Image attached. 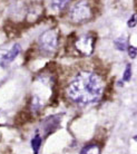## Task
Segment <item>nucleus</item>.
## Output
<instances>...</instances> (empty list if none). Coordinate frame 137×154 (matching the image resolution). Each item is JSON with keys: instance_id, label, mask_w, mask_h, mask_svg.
Instances as JSON below:
<instances>
[{"instance_id": "ddd939ff", "label": "nucleus", "mask_w": 137, "mask_h": 154, "mask_svg": "<svg viewBox=\"0 0 137 154\" xmlns=\"http://www.w3.org/2000/svg\"><path fill=\"white\" fill-rule=\"evenodd\" d=\"M137 26V14H133L129 17V19L127 20V27L128 28H135Z\"/></svg>"}, {"instance_id": "f03ea898", "label": "nucleus", "mask_w": 137, "mask_h": 154, "mask_svg": "<svg viewBox=\"0 0 137 154\" xmlns=\"http://www.w3.org/2000/svg\"><path fill=\"white\" fill-rule=\"evenodd\" d=\"M93 7L89 0H77L68 10L69 21L75 25H81L93 18Z\"/></svg>"}, {"instance_id": "1a4fd4ad", "label": "nucleus", "mask_w": 137, "mask_h": 154, "mask_svg": "<svg viewBox=\"0 0 137 154\" xmlns=\"http://www.w3.org/2000/svg\"><path fill=\"white\" fill-rule=\"evenodd\" d=\"M42 106H44L42 100H40L38 96H35L34 98H32V100H31V106H30L32 113H34V114L39 113V111L42 108Z\"/></svg>"}, {"instance_id": "f257e3e1", "label": "nucleus", "mask_w": 137, "mask_h": 154, "mask_svg": "<svg viewBox=\"0 0 137 154\" xmlns=\"http://www.w3.org/2000/svg\"><path fill=\"white\" fill-rule=\"evenodd\" d=\"M104 93V82L95 72L80 70L69 83L67 96L79 106H88L97 103Z\"/></svg>"}, {"instance_id": "9d476101", "label": "nucleus", "mask_w": 137, "mask_h": 154, "mask_svg": "<svg viewBox=\"0 0 137 154\" xmlns=\"http://www.w3.org/2000/svg\"><path fill=\"white\" fill-rule=\"evenodd\" d=\"M31 146H32V150H34L35 154H38L39 149L41 146V137L40 135H36L32 141H31Z\"/></svg>"}, {"instance_id": "423d86ee", "label": "nucleus", "mask_w": 137, "mask_h": 154, "mask_svg": "<svg viewBox=\"0 0 137 154\" xmlns=\"http://www.w3.org/2000/svg\"><path fill=\"white\" fill-rule=\"evenodd\" d=\"M59 123H60V117H58V116H51L49 119H47L45 122V125H44L45 132L46 133H50V132L55 131L56 127L59 125Z\"/></svg>"}, {"instance_id": "6e6552de", "label": "nucleus", "mask_w": 137, "mask_h": 154, "mask_svg": "<svg viewBox=\"0 0 137 154\" xmlns=\"http://www.w3.org/2000/svg\"><path fill=\"white\" fill-rule=\"evenodd\" d=\"M114 45H115V48L117 50H119V51H125L128 48V40H127V38H126L125 36H120V37L115 39Z\"/></svg>"}, {"instance_id": "4468645a", "label": "nucleus", "mask_w": 137, "mask_h": 154, "mask_svg": "<svg viewBox=\"0 0 137 154\" xmlns=\"http://www.w3.org/2000/svg\"><path fill=\"white\" fill-rule=\"evenodd\" d=\"M127 53H128V56L132 59H135L137 57V48L134 46H128L127 48Z\"/></svg>"}, {"instance_id": "9b49d317", "label": "nucleus", "mask_w": 137, "mask_h": 154, "mask_svg": "<svg viewBox=\"0 0 137 154\" xmlns=\"http://www.w3.org/2000/svg\"><path fill=\"white\" fill-rule=\"evenodd\" d=\"M99 147L98 145H95V144H91V145H88L81 151V154H99Z\"/></svg>"}, {"instance_id": "39448f33", "label": "nucleus", "mask_w": 137, "mask_h": 154, "mask_svg": "<svg viewBox=\"0 0 137 154\" xmlns=\"http://www.w3.org/2000/svg\"><path fill=\"white\" fill-rule=\"evenodd\" d=\"M21 53V46L19 44L12 45L10 49L6 50L4 54L0 55V64L1 65H8L11 62H14L16 58L18 57V55Z\"/></svg>"}, {"instance_id": "f8f14e48", "label": "nucleus", "mask_w": 137, "mask_h": 154, "mask_svg": "<svg viewBox=\"0 0 137 154\" xmlns=\"http://www.w3.org/2000/svg\"><path fill=\"white\" fill-rule=\"evenodd\" d=\"M130 78H132V65H130V64H127L125 70H124V74H123V81L129 82Z\"/></svg>"}, {"instance_id": "7ed1b4c3", "label": "nucleus", "mask_w": 137, "mask_h": 154, "mask_svg": "<svg viewBox=\"0 0 137 154\" xmlns=\"http://www.w3.org/2000/svg\"><path fill=\"white\" fill-rule=\"evenodd\" d=\"M58 44H59V35L57 29L55 28H49L39 36V48L45 54H53L57 49Z\"/></svg>"}, {"instance_id": "20e7f679", "label": "nucleus", "mask_w": 137, "mask_h": 154, "mask_svg": "<svg viewBox=\"0 0 137 154\" xmlns=\"http://www.w3.org/2000/svg\"><path fill=\"white\" fill-rule=\"evenodd\" d=\"M95 37L91 34H84L78 36L74 42V46L79 54L84 56H90L95 50Z\"/></svg>"}, {"instance_id": "2eb2a0df", "label": "nucleus", "mask_w": 137, "mask_h": 154, "mask_svg": "<svg viewBox=\"0 0 137 154\" xmlns=\"http://www.w3.org/2000/svg\"><path fill=\"white\" fill-rule=\"evenodd\" d=\"M135 140H137V136H135Z\"/></svg>"}, {"instance_id": "0eeeda50", "label": "nucleus", "mask_w": 137, "mask_h": 154, "mask_svg": "<svg viewBox=\"0 0 137 154\" xmlns=\"http://www.w3.org/2000/svg\"><path fill=\"white\" fill-rule=\"evenodd\" d=\"M72 0H50V7L56 11H61L68 7Z\"/></svg>"}]
</instances>
